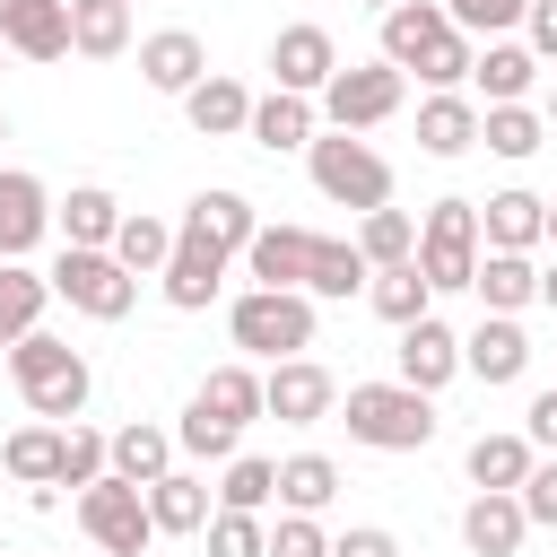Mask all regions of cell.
<instances>
[{
    "label": "cell",
    "instance_id": "6da1fadb",
    "mask_svg": "<svg viewBox=\"0 0 557 557\" xmlns=\"http://www.w3.org/2000/svg\"><path fill=\"white\" fill-rule=\"evenodd\" d=\"M339 418H348V444H366V453H426L435 444V392H409V383H348Z\"/></svg>",
    "mask_w": 557,
    "mask_h": 557
},
{
    "label": "cell",
    "instance_id": "7a4b0ae2",
    "mask_svg": "<svg viewBox=\"0 0 557 557\" xmlns=\"http://www.w3.org/2000/svg\"><path fill=\"white\" fill-rule=\"evenodd\" d=\"M9 374H17V400H26L35 418H78V409H87V392H96L87 357H78L70 339H52L44 322H35L26 339H9Z\"/></svg>",
    "mask_w": 557,
    "mask_h": 557
},
{
    "label": "cell",
    "instance_id": "3957f363",
    "mask_svg": "<svg viewBox=\"0 0 557 557\" xmlns=\"http://www.w3.org/2000/svg\"><path fill=\"white\" fill-rule=\"evenodd\" d=\"M226 331H235V348H252V357H305L313 348V296L305 287H244L235 305H226Z\"/></svg>",
    "mask_w": 557,
    "mask_h": 557
},
{
    "label": "cell",
    "instance_id": "277c9868",
    "mask_svg": "<svg viewBox=\"0 0 557 557\" xmlns=\"http://www.w3.org/2000/svg\"><path fill=\"white\" fill-rule=\"evenodd\" d=\"M305 165H313V191L339 200V209H357V218L392 200V165H383L357 131H322V139H305Z\"/></svg>",
    "mask_w": 557,
    "mask_h": 557
},
{
    "label": "cell",
    "instance_id": "5b68a950",
    "mask_svg": "<svg viewBox=\"0 0 557 557\" xmlns=\"http://www.w3.org/2000/svg\"><path fill=\"white\" fill-rule=\"evenodd\" d=\"M52 296H70V313H87V322H122V313L139 305V278H131L104 244H61Z\"/></svg>",
    "mask_w": 557,
    "mask_h": 557
},
{
    "label": "cell",
    "instance_id": "8992f818",
    "mask_svg": "<svg viewBox=\"0 0 557 557\" xmlns=\"http://www.w3.org/2000/svg\"><path fill=\"white\" fill-rule=\"evenodd\" d=\"M418 270H426V287L444 296V287H470V270H479V200H435L426 218H418V252H409Z\"/></svg>",
    "mask_w": 557,
    "mask_h": 557
},
{
    "label": "cell",
    "instance_id": "52a82bcc",
    "mask_svg": "<svg viewBox=\"0 0 557 557\" xmlns=\"http://www.w3.org/2000/svg\"><path fill=\"white\" fill-rule=\"evenodd\" d=\"M78 531L104 548V557H139L148 540H157V522H148V487H131V479H87L78 487Z\"/></svg>",
    "mask_w": 557,
    "mask_h": 557
},
{
    "label": "cell",
    "instance_id": "ba28073f",
    "mask_svg": "<svg viewBox=\"0 0 557 557\" xmlns=\"http://www.w3.org/2000/svg\"><path fill=\"white\" fill-rule=\"evenodd\" d=\"M400 96H409V70H392V61L374 52V61H357V70H331L322 122H331V131H374V122L400 113Z\"/></svg>",
    "mask_w": 557,
    "mask_h": 557
},
{
    "label": "cell",
    "instance_id": "9c48e42d",
    "mask_svg": "<svg viewBox=\"0 0 557 557\" xmlns=\"http://www.w3.org/2000/svg\"><path fill=\"white\" fill-rule=\"evenodd\" d=\"M331 409H339L331 366H313V357H278V366L261 374V418H278V426H322Z\"/></svg>",
    "mask_w": 557,
    "mask_h": 557
},
{
    "label": "cell",
    "instance_id": "30bf717a",
    "mask_svg": "<svg viewBox=\"0 0 557 557\" xmlns=\"http://www.w3.org/2000/svg\"><path fill=\"white\" fill-rule=\"evenodd\" d=\"M226 261H235L226 244L174 226V252H165V270H157V278H165V305H174V313H209V296L226 287Z\"/></svg>",
    "mask_w": 557,
    "mask_h": 557
},
{
    "label": "cell",
    "instance_id": "8fae6325",
    "mask_svg": "<svg viewBox=\"0 0 557 557\" xmlns=\"http://www.w3.org/2000/svg\"><path fill=\"white\" fill-rule=\"evenodd\" d=\"M331 70H339V44H331V26H278V44H270V78L287 87V96H322L331 87Z\"/></svg>",
    "mask_w": 557,
    "mask_h": 557
},
{
    "label": "cell",
    "instance_id": "7c38bea8",
    "mask_svg": "<svg viewBox=\"0 0 557 557\" xmlns=\"http://www.w3.org/2000/svg\"><path fill=\"white\" fill-rule=\"evenodd\" d=\"M461 540H470V557H522V540H531L522 496H513V487H479V496L461 505Z\"/></svg>",
    "mask_w": 557,
    "mask_h": 557
},
{
    "label": "cell",
    "instance_id": "4fadbf2b",
    "mask_svg": "<svg viewBox=\"0 0 557 557\" xmlns=\"http://www.w3.org/2000/svg\"><path fill=\"white\" fill-rule=\"evenodd\" d=\"M52 226V191L26 165H0V261H26Z\"/></svg>",
    "mask_w": 557,
    "mask_h": 557
},
{
    "label": "cell",
    "instance_id": "5bb4252c",
    "mask_svg": "<svg viewBox=\"0 0 557 557\" xmlns=\"http://www.w3.org/2000/svg\"><path fill=\"white\" fill-rule=\"evenodd\" d=\"M392 357H400V383H409V392H444V383L461 374V339H453L435 313L400 322V348H392Z\"/></svg>",
    "mask_w": 557,
    "mask_h": 557
},
{
    "label": "cell",
    "instance_id": "9a60e30c",
    "mask_svg": "<svg viewBox=\"0 0 557 557\" xmlns=\"http://www.w3.org/2000/svg\"><path fill=\"white\" fill-rule=\"evenodd\" d=\"M0 44L17 61H61L70 52V0H0Z\"/></svg>",
    "mask_w": 557,
    "mask_h": 557
},
{
    "label": "cell",
    "instance_id": "2e32d148",
    "mask_svg": "<svg viewBox=\"0 0 557 557\" xmlns=\"http://www.w3.org/2000/svg\"><path fill=\"white\" fill-rule=\"evenodd\" d=\"M548 235V200L540 191H496V200H479V252H531Z\"/></svg>",
    "mask_w": 557,
    "mask_h": 557
},
{
    "label": "cell",
    "instance_id": "e0dca14e",
    "mask_svg": "<svg viewBox=\"0 0 557 557\" xmlns=\"http://www.w3.org/2000/svg\"><path fill=\"white\" fill-rule=\"evenodd\" d=\"M183 122H191L200 139H244V122H252V96H244V78H226V70L191 78V87H183Z\"/></svg>",
    "mask_w": 557,
    "mask_h": 557
},
{
    "label": "cell",
    "instance_id": "ac0fdd59",
    "mask_svg": "<svg viewBox=\"0 0 557 557\" xmlns=\"http://www.w3.org/2000/svg\"><path fill=\"white\" fill-rule=\"evenodd\" d=\"M139 78H148L157 96H183L191 78H209V44H200L191 26H165V35L139 44Z\"/></svg>",
    "mask_w": 557,
    "mask_h": 557
},
{
    "label": "cell",
    "instance_id": "d6986e66",
    "mask_svg": "<svg viewBox=\"0 0 557 557\" xmlns=\"http://www.w3.org/2000/svg\"><path fill=\"white\" fill-rule=\"evenodd\" d=\"M531 78H540V52H531V44L487 35V44L470 52V87H479L487 104H522V96H531Z\"/></svg>",
    "mask_w": 557,
    "mask_h": 557
},
{
    "label": "cell",
    "instance_id": "ffe728a7",
    "mask_svg": "<svg viewBox=\"0 0 557 557\" xmlns=\"http://www.w3.org/2000/svg\"><path fill=\"white\" fill-rule=\"evenodd\" d=\"M461 366H470L479 383H522V366H531V339H522V322H513V313H487V322L461 339Z\"/></svg>",
    "mask_w": 557,
    "mask_h": 557
},
{
    "label": "cell",
    "instance_id": "44dd1931",
    "mask_svg": "<svg viewBox=\"0 0 557 557\" xmlns=\"http://www.w3.org/2000/svg\"><path fill=\"white\" fill-rule=\"evenodd\" d=\"M305 261H313V235L305 226H252V244H244L252 287H305Z\"/></svg>",
    "mask_w": 557,
    "mask_h": 557
},
{
    "label": "cell",
    "instance_id": "7402d4cb",
    "mask_svg": "<svg viewBox=\"0 0 557 557\" xmlns=\"http://www.w3.org/2000/svg\"><path fill=\"white\" fill-rule=\"evenodd\" d=\"M470 296H479L487 313H522V305H540V261H531V252H479Z\"/></svg>",
    "mask_w": 557,
    "mask_h": 557
},
{
    "label": "cell",
    "instance_id": "603a6c76",
    "mask_svg": "<svg viewBox=\"0 0 557 557\" xmlns=\"http://www.w3.org/2000/svg\"><path fill=\"white\" fill-rule=\"evenodd\" d=\"M244 139H252V148H270V157L305 148V139H313V96H287V87L252 96V122H244Z\"/></svg>",
    "mask_w": 557,
    "mask_h": 557
},
{
    "label": "cell",
    "instance_id": "cb8c5ba5",
    "mask_svg": "<svg viewBox=\"0 0 557 557\" xmlns=\"http://www.w3.org/2000/svg\"><path fill=\"white\" fill-rule=\"evenodd\" d=\"M418 148H426V157H470V148H479V104L453 96V87H435V96L418 104Z\"/></svg>",
    "mask_w": 557,
    "mask_h": 557
},
{
    "label": "cell",
    "instance_id": "d4e9b609",
    "mask_svg": "<svg viewBox=\"0 0 557 557\" xmlns=\"http://www.w3.org/2000/svg\"><path fill=\"white\" fill-rule=\"evenodd\" d=\"M104 470H113V479H131V487H148V479H165V470H174V435H165V426H148V418H131L122 435H104Z\"/></svg>",
    "mask_w": 557,
    "mask_h": 557
},
{
    "label": "cell",
    "instance_id": "484cf974",
    "mask_svg": "<svg viewBox=\"0 0 557 557\" xmlns=\"http://www.w3.org/2000/svg\"><path fill=\"white\" fill-rule=\"evenodd\" d=\"M148 522H157V531H174V540L209 531V479H191V470L148 479Z\"/></svg>",
    "mask_w": 557,
    "mask_h": 557
},
{
    "label": "cell",
    "instance_id": "4316f807",
    "mask_svg": "<svg viewBox=\"0 0 557 557\" xmlns=\"http://www.w3.org/2000/svg\"><path fill=\"white\" fill-rule=\"evenodd\" d=\"M444 26H453V17H444V0H392V9H383V61H392V70H409Z\"/></svg>",
    "mask_w": 557,
    "mask_h": 557
},
{
    "label": "cell",
    "instance_id": "83f0119b",
    "mask_svg": "<svg viewBox=\"0 0 557 557\" xmlns=\"http://www.w3.org/2000/svg\"><path fill=\"white\" fill-rule=\"evenodd\" d=\"M70 52L87 61L131 52V0H70Z\"/></svg>",
    "mask_w": 557,
    "mask_h": 557
},
{
    "label": "cell",
    "instance_id": "f1b7e54d",
    "mask_svg": "<svg viewBox=\"0 0 557 557\" xmlns=\"http://www.w3.org/2000/svg\"><path fill=\"white\" fill-rule=\"evenodd\" d=\"M183 226H191V235H209V244H226V252H244V244H252V226H261V209H252L244 191H200V200L183 209Z\"/></svg>",
    "mask_w": 557,
    "mask_h": 557
},
{
    "label": "cell",
    "instance_id": "f546056e",
    "mask_svg": "<svg viewBox=\"0 0 557 557\" xmlns=\"http://www.w3.org/2000/svg\"><path fill=\"white\" fill-rule=\"evenodd\" d=\"M131 278H157L165 270V252H174V226L165 218H148V209H122V226H113V244H104Z\"/></svg>",
    "mask_w": 557,
    "mask_h": 557
},
{
    "label": "cell",
    "instance_id": "4dcf8cb0",
    "mask_svg": "<svg viewBox=\"0 0 557 557\" xmlns=\"http://www.w3.org/2000/svg\"><path fill=\"white\" fill-rule=\"evenodd\" d=\"M366 305L400 331V322H418V313L435 305V287H426V270H418V261H383V270L366 278Z\"/></svg>",
    "mask_w": 557,
    "mask_h": 557
},
{
    "label": "cell",
    "instance_id": "1f68e13d",
    "mask_svg": "<svg viewBox=\"0 0 557 557\" xmlns=\"http://www.w3.org/2000/svg\"><path fill=\"white\" fill-rule=\"evenodd\" d=\"M52 226H61V244H113V226H122V200H113L104 183H78V191L52 209Z\"/></svg>",
    "mask_w": 557,
    "mask_h": 557
},
{
    "label": "cell",
    "instance_id": "d6a6232c",
    "mask_svg": "<svg viewBox=\"0 0 557 557\" xmlns=\"http://www.w3.org/2000/svg\"><path fill=\"white\" fill-rule=\"evenodd\" d=\"M540 453H531V435H470V453H461V470H470V487H522V470H531Z\"/></svg>",
    "mask_w": 557,
    "mask_h": 557
},
{
    "label": "cell",
    "instance_id": "836d02e7",
    "mask_svg": "<svg viewBox=\"0 0 557 557\" xmlns=\"http://www.w3.org/2000/svg\"><path fill=\"white\" fill-rule=\"evenodd\" d=\"M44 305H52V278H35L26 261H0V348L26 339L44 322Z\"/></svg>",
    "mask_w": 557,
    "mask_h": 557
},
{
    "label": "cell",
    "instance_id": "e575fe53",
    "mask_svg": "<svg viewBox=\"0 0 557 557\" xmlns=\"http://www.w3.org/2000/svg\"><path fill=\"white\" fill-rule=\"evenodd\" d=\"M374 270H366V252L357 244H339V235H313V261H305V296H357Z\"/></svg>",
    "mask_w": 557,
    "mask_h": 557
},
{
    "label": "cell",
    "instance_id": "d590c367",
    "mask_svg": "<svg viewBox=\"0 0 557 557\" xmlns=\"http://www.w3.org/2000/svg\"><path fill=\"white\" fill-rule=\"evenodd\" d=\"M339 496V461L331 453H296V461H278V505L287 513H322Z\"/></svg>",
    "mask_w": 557,
    "mask_h": 557
},
{
    "label": "cell",
    "instance_id": "8d00e7d4",
    "mask_svg": "<svg viewBox=\"0 0 557 557\" xmlns=\"http://www.w3.org/2000/svg\"><path fill=\"white\" fill-rule=\"evenodd\" d=\"M479 139L496 148V157H540V139H548V122L531 113V104H479Z\"/></svg>",
    "mask_w": 557,
    "mask_h": 557
},
{
    "label": "cell",
    "instance_id": "74e56055",
    "mask_svg": "<svg viewBox=\"0 0 557 557\" xmlns=\"http://www.w3.org/2000/svg\"><path fill=\"white\" fill-rule=\"evenodd\" d=\"M357 252H366V270L409 261V252H418V218H409V209H392V200H383V209H366V218H357Z\"/></svg>",
    "mask_w": 557,
    "mask_h": 557
},
{
    "label": "cell",
    "instance_id": "f35d334b",
    "mask_svg": "<svg viewBox=\"0 0 557 557\" xmlns=\"http://www.w3.org/2000/svg\"><path fill=\"white\" fill-rule=\"evenodd\" d=\"M209 418H235V426H252L261 418V374L252 366H218V374H200V392H191Z\"/></svg>",
    "mask_w": 557,
    "mask_h": 557
},
{
    "label": "cell",
    "instance_id": "ab89813d",
    "mask_svg": "<svg viewBox=\"0 0 557 557\" xmlns=\"http://www.w3.org/2000/svg\"><path fill=\"white\" fill-rule=\"evenodd\" d=\"M0 470H9L17 487H52V470H61V426H17V435L0 444Z\"/></svg>",
    "mask_w": 557,
    "mask_h": 557
},
{
    "label": "cell",
    "instance_id": "60d3db41",
    "mask_svg": "<svg viewBox=\"0 0 557 557\" xmlns=\"http://www.w3.org/2000/svg\"><path fill=\"white\" fill-rule=\"evenodd\" d=\"M278 496V461H261V453H235L226 461V479H218V505H235V513H261Z\"/></svg>",
    "mask_w": 557,
    "mask_h": 557
},
{
    "label": "cell",
    "instance_id": "b9f144b4",
    "mask_svg": "<svg viewBox=\"0 0 557 557\" xmlns=\"http://www.w3.org/2000/svg\"><path fill=\"white\" fill-rule=\"evenodd\" d=\"M235 435H244L235 418H209V409L191 400L183 426H174V453H191V461H235Z\"/></svg>",
    "mask_w": 557,
    "mask_h": 557
},
{
    "label": "cell",
    "instance_id": "7bdbcfd3",
    "mask_svg": "<svg viewBox=\"0 0 557 557\" xmlns=\"http://www.w3.org/2000/svg\"><path fill=\"white\" fill-rule=\"evenodd\" d=\"M470 52H479V44H470L461 26H444V35H435V44H426V52L409 61V70H418L426 87H461V78H470Z\"/></svg>",
    "mask_w": 557,
    "mask_h": 557
},
{
    "label": "cell",
    "instance_id": "ee69618b",
    "mask_svg": "<svg viewBox=\"0 0 557 557\" xmlns=\"http://www.w3.org/2000/svg\"><path fill=\"white\" fill-rule=\"evenodd\" d=\"M87 479H104V435L96 426H61V470H52V487H87Z\"/></svg>",
    "mask_w": 557,
    "mask_h": 557
},
{
    "label": "cell",
    "instance_id": "f6af8a7d",
    "mask_svg": "<svg viewBox=\"0 0 557 557\" xmlns=\"http://www.w3.org/2000/svg\"><path fill=\"white\" fill-rule=\"evenodd\" d=\"M209 557H270V531H261V513H235V505H218V513H209Z\"/></svg>",
    "mask_w": 557,
    "mask_h": 557
},
{
    "label": "cell",
    "instance_id": "bcb514c9",
    "mask_svg": "<svg viewBox=\"0 0 557 557\" xmlns=\"http://www.w3.org/2000/svg\"><path fill=\"white\" fill-rule=\"evenodd\" d=\"M522 9H531V0H444V17H453L470 44H479V35H505V26H522Z\"/></svg>",
    "mask_w": 557,
    "mask_h": 557
},
{
    "label": "cell",
    "instance_id": "7dc6e473",
    "mask_svg": "<svg viewBox=\"0 0 557 557\" xmlns=\"http://www.w3.org/2000/svg\"><path fill=\"white\" fill-rule=\"evenodd\" d=\"M513 496H522V513H531V531H557V453H548V461H531Z\"/></svg>",
    "mask_w": 557,
    "mask_h": 557
},
{
    "label": "cell",
    "instance_id": "c3c4849f",
    "mask_svg": "<svg viewBox=\"0 0 557 557\" xmlns=\"http://www.w3.org/2000/svg\"><path fill=\"white\" fill-rule=\"evenodd\" d=\"M270 557H331V540H322V522H313V513H278Z\"/></svg>",
    "mask_w": 557,
    "mask_h": 557
},
{
    "label": "cell",
    "instance_id": "681fc988",
    "mask_svg": "<svg viewBox=\"0 0 557 557\" xmlns=\"http://www.w3.org/2000/svg\"><path fill=\"white\" fill-rule=\"evenodd\" d=\"M331 557H400V540H392L383 522H348V531L331 540Z\"/></svg>",
    "mask_w": 557,
    "mask_h": 557
},
{
    "label": "cell",
    "instance_id": "f907efd6",
    "mask_svg": "<svg viewBox=\"0 0 557 557\" xmlns=\"http://www.w3.org/2000/svg\"><path fill=\"white\" fill-rule=\"evenodd\" d=\"M522 435H531V453H557V392H540L522 409Z\"/></svg>",
    "mask_w": 557,
    "mask_h": 557
},
{
    "label": "cell",
    "instance_id": "816d5d0a",
    "mask_svg": "<svg viewBox=\"0 0 557 557\" xmlns=\"http://www.w3.org/2000/svg\"><path fill=\"white\" fill-rule=\"evenodd\" d=\"M522 26H531V52H540V61H557V0H531V9H522Z\"/></svg>",
    "mask_w": 557,
    "mask_h": 557
},
{
    "label": "cell",
    "instance_id": "f5cc1de1",
    "mask_svg": "<svg viewBox=\"0 0 557 557\" xmlns=\"http://www.w3.org/2000/svg\"><path fill=\"white\" fill-rule=\"evenodd\" d=\"M540 305H548V313H557V261H548V270H540Z\"/></svg>",
    "mask_w": 557,
    "mask_h": 557
},
{
    "label": "cell",
    "instance_id": "db71d44e",
    "mask_svg": "<svg viewBox=\"0 0 557 557\" xmlns=\"http://www.w3.org/2000/svg\"><path fill=\"white\" fill-rule=\"evenodd\" d=\"M540 122H548V131H557V87H548V113H540Z\"/></svg>",
    "mask_w": 557,
    "mask_h": 557
},
{
    "label": "cell",
    "instance_id": "11a10c76",
    "mask_svg": "<svg viewBox=\"0 0 557 557\" xmlns=\"http://www.w3.org/2000/svg\"><path fill=\"white\" fill-rule=\"evenodd\" d=\"M548 244H557V200H548Z\"/></svg>",
    "mask_w": 557,
    "mask_h": 557
},
{
    "label": "cell",
    "instance_id": "9f6ffc18",
    "mask_svg": "<svg viewBox=\"0 0 557 557\" xmlns=\"http://www.w3.org/2000/svg\"><path fill=\"white\" fill-rule=\"evenodd\" d=\"M357 9H392V0H357Z\"/></svg>",
    "mask_w": 557,
    "mask_h": 557
},
{
    "label": "cell",
    "instance_id": "6f0895ef",
    "mask_svg": "<svg viewBox=\"0 0 557 557\" xmlns=\"http://www.w3.org/2000/svg\"><path fill=\"white\" fill-rule=\"evenodd\" d=\"M0 139H9V113H0Z\"/></svg>",
    "mask_w": 557,
    "mask_h": 557
},
{
    "label": "cell",
    "instance_id": "680465c9",
    "mask_svg": "<svg viewBox=\"0 0 557 557\" xmlns=\"http://www.w3.org/2000/svg\"><path fill=\"white\" fill-rule=\"evenodd\" d=\"M0 52H9V44H0Z\"/></svg>",
    "mask_w": 557,
    "mask_h": 557
},
{
    "label": "cell",
    "instance_id": "91938a15",
    "mask_svg": "<svg viewBox=\"0 0 557 557\" xmlns=\"http://www.w3.org/2000/svg\"><path fill=\"white\" fill-rule=\"evenodd\" d=\"M96 557H104V548H96Z\"/></svg>",
    "mask_w": 557,
    "mask_h": 557
}]
</instances>
